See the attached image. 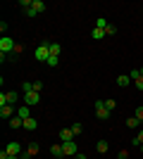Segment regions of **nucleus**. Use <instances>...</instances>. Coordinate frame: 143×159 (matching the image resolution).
<instances>
[{"label": "nucleus", "instance_id": "nucleus-29", "mask_svg": "<svg viewBox=\"0 0 143 159\" xmlns=\"http://www.w3.org/2000/svg\"><path fill=\"white\" fill-rule=\"evenodd\" d=\"M0 33H2V36H7V24H5V21H0Z\"/></svg>", "mask_w": 143, "mask_h": 159}, {"label": "nucleus", "instance_id": "nucleus-12", "mask_svg": "<svg viewBox=\"0 0 143 159\" xmlns=\"http://www.w3.org/2000/svg\"><path fill=\"white\" fill-rule=\"evenodd\" d=\"M105 36H107V33H105V29H98V26H95L93 31H91V38H93V40H102Z\"/></svg>", "mask_w": 143, "mask_h": 159}, {"label": "nucleus", "instance_id": "nucleus-24", "mask_svg": "<svg viewBox=\"0 0 143 159\" xmlns=\"http://www.w3.org/2000/svg\"><path fill=\"white\" fill-rule=\"evenodd\" d=\"M31 83H34V93H41V90H43V83H41V81H31Z\"/></svg>", "mask_w": 143, "mask_h": 159}, {"label": "nucleus", "instance_id": "nucleus-34", "mask_svg": "<svg viewBox=\"0 0 143 159\" xmlns=\"http://www.w3.org/2000/svg\"><path fill=\"white\" fill-rule=\"evenodd\" d=\"M141 152H143V145H141Z\"/></svg>", "mask_w": 143, "mask_h": 159}, {"label": "nucleus", "instance_id": "nucleus-32", "mask_svg": "<svg viewBox=\"0 0 143 159\" xmlns=\"http://www.w3.org/2000/svg\"><path fill=\"white\" fill-rule=\"evenodd\" d=\"M7 159H19V157H14V154H7Z\"/></svg>", "mask_w": 143, "mask_h": 159}, {"label": "nucleus", "instance_id": "nucleus-22", "mask_svg": "<svg viewBox=\"0 0 143 159\" xmlns=\"http://www.w3.org/2000/svg\"><path fill=\"white\" fill-rule=\"evenodd\" d=\"M107 24H110V21L105 19V17H100V19L95 21V26H98V29H107Z\"/></svg>", "mask_w": 143, "mask_h": 159}, {"label": "nucleus", "instance_id": "nucleus-28", "mask_svg": "<svg viewBox=\"0 0 143 159\" xmlns=\"http://www.w3.org/2000/svg\"><path fill=\"white\" fill-rule=\"evenodd\" d=\"M72 133H74V135H79V133H81V124H74V126H72Z\"/></svg>", "mask_w": 143, "mask_h": 159}, {"label": "nucleus", "instance_id": "nucleus-10", "mask_svg": "<svg viewBox=\"0 0 143 159\" xmlns=\"http://www.w3.org/2000/svg\"><path fill=\"white\" fill-rule=\"evenodd\" d=\"M5 95V105H14L17 100H19V93H14V90H10V93H2Z\"/></svg>", "mask_w": 143, "mask_h": 159}, {"label": "nucleus", "instance_id": "nucleus-30", "mask_svg": "<svg viewBox=\"0 0 143 159\" xmlns=\"http://www.w3.org/2000/svg\"><path fill=\"white\" fill-rule=\"evenodd\" d=\"M119 159H129V152H126V150H119Z\"/></svg>", "mask_w": 143, "mask_h": 159}, {"label": "nucleus", "instance_id": "nucleus-16", "mask_svg": "<svg viewBox=\"0 0 143 159\" xmlns=\"http://www.w3.org/2000/svg\"><path fill=\"white\" fill-rule=\"evenodd\" d=\"M10 126L12 128H24V119H21V116H12V119H10Z\"/></svg>", "mask_w": 143, "mask_h": 159}, {"label": "nucleus", "instance_id": "nucleus-19", "mask_svg": "<svg viewBox=\"0 0 143 159\" xmlns=\"http://www.w3.org/2000/svg\"><path fill=\"white\" fill-rule=\"evenodd\" d=\"M117 83H119V86H129V83H131V76H129V74H126V76H117Z\"/></svg>", "mask_w": 143, "mask_h": 159}, {"label": "nucleus", "instance_id": "nucleus-23", "mask_svg": "<svg viewBox=\"0 0 143 159\" xmlns=\"http://www.w3.org/2000/svg\"><path fill=\"white\" fill-rule=\"evenodd\" d=\"M105 33H107V36H115V33H117V26H115V24H107V29H105Z\"/></svg>", "mask_w": 143, "mask_h": 159}, {"label": "nucleus", "instance_id": "nucleus-17", "mask_svg": "<svg viewBox=\"0 0 143 159\" xmlns=\"http://www.w3.org/2000/svg\"><path fill=\"white\" fill-rule=\"evenodd\" d=\"M95 150H98V154H105L110 150V145H107V140H100L98 145H95Z\"/></svg>", "mask_w": 143, "mask_h": 159}, {"label": "nucleus", "instance_id": "nucleus-25", "mask_svg": "<svg viewBox=\"0 0 143 159\" xmlns=\"http://www.w3.org/2000/svg\"><path fill=\"white\" fill-rule=\"evenodd\" d=\"M105 107H107L110 112H112V109L117 107V100H105Z\"/></svg>", "mask_w": 143, "mask_h": 159}, {"label": "nucleus", "instance_id": "nucleus-14", "mask_svg": "<svg viewBox=\"0 0 143 159\" xmlns=\"http://www.w3.org/2000/svg\"><path fill=\"white\" fill-rule=\"evenodd\" d=\"M38 150H41V145H38L36 140H34V143H29V145H26V152L31 154V157H36V154H38Z\"/></svg>", "mask_w": 143, "mask_h": 159}, {"label": "nucleus", "instance_id": "nucleus-20", "mask_svg": "<svg viewBox=\"0 0 143 159\" xmlns=\"http://www.w3.org/2000/svg\"><path fill=\"white\" fill-rule=\"evenodd\" d=\"M126 126H129V128H138V126H141V121H138L136 116H129V119H126Z\"/></svg>", "mask_w": 143, "mask_h": 159}, {"label": "nucleus", "instance_id": "nucleus-21", "mask_svg": "<svg viewBox=\"0 0 143 159\" xmlns=\"http://www.w3.org/2000/svg\"><path fill=\"white\" fill-rule=\"evenodd\" d=\"M131 145H143V131H138V135H136V138H134V140H131Z\"/></svg>", "mask_w": 143, "mask_h": 159}, {"label": "nucleus", "instance_id": "nucleus-33", "mask_svg": "<svg viewBox=\"0 0 143 159\" xmlns=\"http://www.w3.org/2000/svg\"><path fill=\"white\" fill-rule=\"evenodd\" d=\"M138 71H141V76H143V66H141V69H138Z\"/></svg>", "mask_w": 143, "mask_h": 159}, {"label": "nucleus", "instance_id": "nucleus-18", "mask_svg": "<svg viewBox=\"0 0 143 159\" xmlns=\"http://www.w3.org/2000/svg\"><path fill=\"white\" fill-rule=\"evenodd\" d=\"M60 52H62V45H60V43H50V55L60 57Z\"/></svg>", "mask_w": 143, "mask_h": 159}, {"label": "nucleus", "instance_id": "nucleus-1", "mask_svg": "<svg viewBox=\"0 0 143 159\" xmlns=\"http://www.w3.org/2000/svg\"><path fill=\"white\" fill-rule=\"evenodd\" d=\"M34 57L38 62H43V64H48V60H50V43H41V45L34 50Z\"/></svg>", "mask_w": 143, "mask_h": 159}, {"label": "nucleus", "instance_id": "nucleus-5", "mask_svg": "<svg viewBox=\"0 0 143 159\" xmlns=\"http://www.w3.org/2000/svg\"><path fill=\"white\" fill-rule=\"evenodd\" d=\"M62 150H64V157H76V140H69V143H62Z\"/></svg>", "mask_w": 143, "mask_h": 159}, {"label": "nucleus", "instance_id": "nucleus-3", "mask_svg": "<svg viewBox=\"0 0 143 159\" xmlns=\"http://www.w3.org/2000/svg\"><path fill=\"white\" fill-rule=\"evenodd\" d=\"M43 10H45V2H43V0H34V2H31V7H26V10H24V14H26V17H36V14H41Z\"/></svg>", "mask_w": 143, "mask_h": 159}, {"label": "nucleus", "instance_id": "nucleus-11", "mask_svg": "<svg viewBox=\"0 0 143 159\" xmlns=\"http://www.w3.org/2000/svg\"><path fill=\"white\" fill-rule=\"evenodd\" d=\"M36 126H38V121H36L34 116L24 119V131H36Z\"/></svg>", "mask_w": 143, "mask_h": 159}, {"label": "nucleus", "instance_id": "nucleus-8", "mask_svg": "<svg viewBox=\"0 0 143 159\" xmlns=\"http://www.w3.org/2000/svg\"><path fill=\"white\" fill-rule=\"evenodd\" d=\"M5 150H7V154H14V157H19V154H21V145H19V143H14V140H12V143H7Z\"/></svg>", "mask_w": 143, "mask_h": 159}, {"label": "nucleus", "instance_id": "nucleus-2", "mask_svg": "<svg viewBox=\"0 0 143 159\" xmlns=\"http://www.w3.org/2000/svg\"><path fill=\"white\" fill-rule=\"evenodd\" d=\"M14 48H17V43H14L10 36H0V55H10V52H14Z\"/></svg>", "mask_w": 143, "mask_h": 159}, {"label": "nucleus", "instance_id": "nucleus-6", "mask_svg": "<svg viewBox=\"0 0 143 159\" xmlns=\"http://www.w3.org/2000/svg\"><path fill=\"white\" fill-rule=\"evenodd\" d=\"M12 116H17L12 105H2V107H0V119H7V121H10Z\"/></svg>", "mask_w": 143, "mask_h": 159}, {"label": "nucleus", "instance_id": "nucleus-27", "mask_svg": "<svg viewBox=\"0 0 143 159\" xmlns=\"http://www.w3.org/2000/svg\"><path fill=\"white\" fill-rule=\"evenodd\" d=\"M134 116H136L138 121H143V107H136V112H134Z\"/></svg>", "mask_w": 143, "mask_h": 159}, {"label": "nucleus", "instance_id": "nucleus-15", "mask_svg": "<svg viewBox=\"0 0 143 159\" xmlns=\"http://www.w3.org/2000/svg\"><path fill=\"white\" fill-rule=\"evenodd\" d=\"M50 154H53L55 159L64 157V150H62V145H53V147H50Z\"/></svg>", "mask_w": 143, "mask_h": 159}, {"label": "nucleus", "instance_id": "nucleus-9", "mask_svg": "<svg viewBox=\"0 0 143 159\" xmlns=\"http://www.w3.org/2000/svg\"><path fill=\"white\" fill-rule=\"evenodd\" d=\"M60 140H62V143L74 140V133H72V128H62V131H60Z\"/></svg>", "mask_w": 143, "mask_h": 159}, {"label": "nucleus", "instance_id": "nucleus-13", "mask_svg": "<svg viewBox=\"0 0 143 159\" xmlns=\"http://www.w3.org/2000/svg\"><path fill=\"white\" fill-rule=\"evenodd\" d=\"M17 116H21V119H29V116H31V109H29V105H21L19 109H17Z\"/></svg>", "mask_w": 143, "mask_h": 159}, {"label": "nucleus", "instance_id": "nucleus-31", "mask_svg": "<svg viewBox=\"0 0 143 159\" xmlns=\"http://www.w3.org/2000/svg\"><path fill=\"white\" fill-rule=\"evenodd\" d=\"M74 159H88V157H86V154H76Z\"/></svg>", "mask_w": 143, "mask_h": 159}, {"label": "nucleus", "instance_id": "nucleus-4", "mask_svg": "<svg viewBox=\"0 0 143 159\" xmlns=\"http://www.w3.org/2000/svg\"><path fill=\"white\" fill-rule=\"evenodd\" d=\"M95 114H98V119H110L112 112L105 107V100H98V102H95Z\"/></svg>", "mask_w": 143, "mask_h": 159}, {"label": "nucleus", "instance_id": "nucleus-7", "mask_svg": "<svg viewBox=\"0 0 143 159\" xmlns=\"http://www.w3.org/2000/svg\"><path fill=\"white\" fill-rule=\"evenodd\" d=\"M24 102H26V105H38V102H41V93H34V90H31V93H24Z\"/></svg>", "mask_w": 143, "mask_h": 159}, {"label": "nucleus", "instance_id": "nucleus-35", "mask_svg": "<svg viewBox=\"0 0 143 159\" xmlns=\"http://www.w3.org/2000/svg\"><path fill=\"white\" fill-rule=\"evenodd\" d=\"M141 126H143V121H141Z\"/></svg>", "mask_w": 143, "mask_h": 159}, {"label": "nucleus", "instance_id": "nucleus-26", "mask_svg": "<svg viewBox=\"0 0 143 159\" xmlns=\"http://www.w3.org/2000/svg\"><path fill=\"white\" fill-rule=\"evenodd\" d=\"M57 62H60V57H55V55H50V60H48V66H57Z\"/></svg>", "mask_w": 143, "mask_h": 159}]
</instances>
